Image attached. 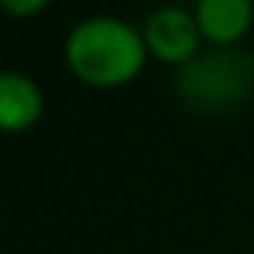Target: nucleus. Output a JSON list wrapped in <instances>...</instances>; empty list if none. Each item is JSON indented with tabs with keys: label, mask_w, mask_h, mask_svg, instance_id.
Returning <instances> with one entry per match:
<instances>
[{
	"label": "nucleus",
	"mask_w": 254,
	"mask_h": 254,
	"mask_svg": "<svg viewBox=\"0 0 254 254\" xmlns=\"http://www.w3.org/2000/svg\"><path fill=\"white\" fill-rule=\"evenodd\" d=\"M63 53L73 77H80L91 87H122L150 60L143 28L112 14H94L77 21L66 35Z\"/></svg>",
	"instance_id": "1"
},
{
	"label": "nucleus",
	"mask_w": 254,
	"mask_h": 254,
	"mask_svg": "<svg viewBox=\"0 0 254 254\" xmlns=\"http://www.w3.org/2000/svg\"><path fill=\"white\" fill-rule=\"evenodd\" d=\"M254 84V63L240 49H216L178 73V91L185 94L188 105L198 108H226L237 98H244Z\"/></svg>",
	"instance_id": "2"
},
{
	"label": "nucleus",
	"mask_w": 254,
	"mask_h": 254,
	"mask_svg": "<svg viewBox=\"0 0 254 254\" xmlns=\"http://www.w3.org/2000/svg\"><path fill=\"white\" fill-rule=\"evenodd\" d=\"M143 42L153 60H160L167 66H188L191 60H198V42H202L195 11L157 7L143 21Z\"/></svg>",
	"instance_id": "3"
},
{
	"label": "nucleus",
	"mask_w": 254,
	"mask_h": 254,
	"mask_svg": "<svg viewBox=\"0 0 254 254\" xmlns=\"http://www.w3.org/2000/svg\"><path fill=\"white\" fill-rule=\"evenodd\" d=\"M42 108H46V98L28 73H18V70L0 73V129L4 132L32 129L42 119Z\"/></svg>",
	"instance_id": "4"
},
{
	"label": "nucleus",
	"mask_w": 254,
	"mask_h": 254,
	"mask_svg": "<svg viewBox=\"0 0 254 254\" xmlns=\"http://www.w3.org/2000/svg\"><path fill=\"white\" fill-rule=\"evenodd\" d=\"M195 21L205 42L212 46H233L237 39L247 35L254 21L251 0H198L195 4Z\"/></svg>",
	"instance_id": "5"
},
{
	"label": "nucleus",
	"mask_w": 254,
	"mask_h": 254,
	"mask_svg": "<svg viewBox=\"0 0 254 254\" xmlns=\"http://www.w3.org/2000/svg\"><path fill=\"white\" fill-rule=\"evenodd\" d=\"M0 11H7V14H21V18H28V14H39V11H46V0H0Z\"/></svg>",
	"instance_id": "6"
}]
</instances>
